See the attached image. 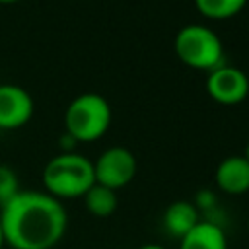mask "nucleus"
Here are the masks:
<instances>
[{"label": "nucleus", "instance_id": "obj_1", "mask_svg": "<svg viewBox=\"0 0 249 249\" xmlns=\"http://www.w3.org/2000/svg\"><path fill=\"white\" fill-rule=\"evenodd\" d=\"M0 226L12 249H53L66 233L68 214L45 191H19L0 206Z\"/></svg>", "mask_w": 249, "mask_h": 249}, {"label": "nucleus", "instance_id": "obj_2", "mask_svg": "<svg viewBox=\"0 0 249 249\" xmlns=\"http://www.w3.org/2000/svg\"><path fill=\"white\" fill-rule=\"evenodd\" d=\"M93 183V161L78 152L56 154L43 169L45 193L58 200L82 198Z\"/></svg>", "mask_w": 249, "mask_h": 249}, {"label": "nucleus", "instance_id": "obj_3", "mask_svg": "<svg viewBox=\"0 0 249 249\" xmlns=\"http://www.w3.org/2000/svg\"><path fill=\"white\" fill-rule=\"evenodd\" d=\"M113 111L109 101L99 93L76 95L64 111V132L76 142H95L111 126Z\"/></svg>", "mask_w": 249, "mask_h": 249}, {"label": "nucleus", "instance_id": "obj_4", "mask_svg": "<svg viewBox=\"0 0 249 249\" xmlns=\"http://www.w3.org/2000/svg\"><path fill=\"white\" fill-rule=\"evenodd\" d=\"M177 58L193 68L210 72L224 64V45L220 35L208 25L189 23L181 27L173 39Z\"/></svg>", "mask_w": 249, "mask_h": 249}, {"label": "nucleus", "instance_id": "obj_5", "mask_svg": "<svg viewBox=\"0 0 249 249\" xmlns=\"http://www.w3.org/2000/svg\"><path fill=\"white\" fill-rule=\"evenodd\" d=\"M138 171V163L134 154L124 146H111L99 154L93 161V177L95 183L119 191L126 187Z\"/></svg>", "mask_w": 249, "mask_h": 249}, {"label": "nucleus", "instance_id": "obj_6", "mask_svg": "<svg viewBox=\"0 0 249 249\" xmlns=\"http://www.w3.org/2000/svg\"><path fill=\"white\" fill-rule=\"evenodd\" d=\"M206 93L218 105H239L249 95L247 72L237 66L222 64L208 72L206 76Z\"/></svg>", "mask_w": 249, "mask_h": 249}, {"label": "nucleus", "instance_id": "obj_7", "mask_svg": "<svg viewBox=\"0 0 249 249\" xmlns=\"http://www.w3.org/2000/svg\"><path fill=\"white\" fill-rule=\"evenodd\" d=\"M33 97L16 84H0V130H16L33 117Z\"/></svg>", "mask_w": 249, "mask_h": 249}, {"label": "nucleus", "instance_id": "obj_8", "mask_svg": "<svg viewBox=\"0 0 249 249\" xmlns=\"http://www.w3.org/2000/svg\"><path fill=\"white\" fill-rule=\"evenodd\" d=\"M214 181L226 195H245L249 191V161L243 156L224 158L214 171Z\"/></svg>", "mask_w": 249, "mask_h": 249}, {"label": "nucleus", "instance_id": "obj_9", "mask_svg": "<svg viewBox=\"0 0 249 249\" xmlns=\"http://www.w3.org/2000/svg\"><path fill=\"white\" fill-rule=\"evenodd\" d=\"M200 220L202 218H200L198 208L195 206V202H189V200H175V202H171L165 208L163 218H161L163 230L169 235L177 237V239H181L187 231H191Z\"/></svg>", "mask_w": 249, "mask_h": 249}, {"label": "nucleus", "instance_id": "obj_10", "mask_svg": "<svg viewBox=\"0 0 249 249\" xmlns=\"http://www.w3.org/2000/svg\"><path fill=\"white\" fill-rule=\"evenodd\" d=\"M179 249H228V239L216 222L200 220L179 239Z\"/></svg>", "mask_w": 249, "mask_h": 249}, {"label": "nucleus", "instance_id": "obj_11", "mask_svg": "<svg viewBox=\"0 0 249 249\" xmlns=\"http://www.w3.org/2000/svg\"><path fill=\"white\" fill-rule=\"evenodd\" d=\"M84 198V204H86V210L91 214V216H97V218H107L111 216L117 206H119V198H117V191L109 189V187H103L99 183H93L86 195L82 196Z\"/></svg>", "mask_w": 249, "mask_h": 249}, {"label": "nucleus", "instance_id": "obj_12", "mask_svg": "<svg viewBox=\"0 0 249 249\" xmlns=\"http://www.w3.org/2000/svg\"><path fill=\"white\" fill-rule=\"evenodd\" d=\"M196 12L206 19H230L243 12L247 0H193Z\"/></svg>", "mask_w": 249, "mask_h": 249}, {"label": "nucleus", "instance_id": "obj_13", "mask_svg": "<svg viewBox=\"0 0 249 249\" xmlns=\"http://www.w3.org/2000/svg\"><path fill=\"white\" fill-rule=\"evenodd\" d=\"M19 181L16 171L10 165L0 163V206L4 202H8L16 193H19Z\"/></svg>", "mask_w": 249, "mask_h": 249}, {"label": "nucleus", "instance_id": "obj_14", "mask_svg": "<svg viewBox=\"0 0 249 249\" xmlns=\"http://www.w3.org/2000/svg\"><path fill=\"white\" fill-rule=\"evenodd\" d=\"M214 204H216V195L212 191H208V189L198 191L196 202H195V206L198 208V212L200 210H210V208H214Z\"/></svg>", "mask_w": 249, "mask_h": 249}, {"label": "nucleus", "instance_id": "obj_15", "mask_svg": "<svg viewBox=\"0 0 249 249\" xmlns=\"http://www.w3.org/2000/svg\"><path fill=\"white\" fill-rule=\"evenodd\" d=\"M138 249H165V247H161L158 243H146V245H140Z\"/></svg>", "mask_w": 249, "mask_h": 249}, {"label": "nucleus", "instance_id": "obj_16", "mask_svg": "<svg viewBox=\"0 0 249 249\" xmlns=\"http://www.w3.org/2000/svg\"><path fill=\"white\" fill-rule=\"evenodd\" d=\"M241 156H243V158H245V160L249 161V142L245 144V150H243V154H241Z\"/></svg>", "mask_w": 249, "mask_h": 249}, {"label": "nucleus", "instance_id": "obj_17", "mask_svg": "<svg viewBox=\"0 0 249 249\" xmlns=\"http://www.w3.org/2000/svg\"><path fill=\"white\" fill-rule=\"evenodd\" d=\"M16 2H19V0H0V4H2V6H8V4H16Z\"/></svg>", "mask_w": 249, "mask_h": 249}, {"label": "nucleus", "instance_id": "obj_18", "mask_svg": "<svg viewBox=\"0 0 249 249\" xmlns=\"http://www.w3.org/2000/svg\"><path fill=\"white\" fill-rule=\"evenodd\" d=\"M6 243H4V233H2V226H0V249L4 247Z\"/></svg>", "mask_w": 249, "mask_h": 249}, {"label": "nucleus", "instance_id": "obj_19", "mask_svg": "<svg viewBox=\"0 0 249 249\" xmlns=\"http://www.w3.org/2000/svg\"><path fill=\"white\" fill-rule=\"evenodd\" d=\"M247 231H249V216H247Z\"/></svg>", "mask_w": 249, "mask_h": 249}, {"label": "nucleus", "instance_id": "obj_20", "mask_svg": "<svg viewBox=\"0 0 249 249\" xmlns=\"http://www.w3.org/2000/svg\"><path fill=\"white\" fill-rule=\"evenodd\" d=\"M247 80H249V72H247Z\"/></svg>", "mask_w": 249, "mask_h": 249}]
</instances>
